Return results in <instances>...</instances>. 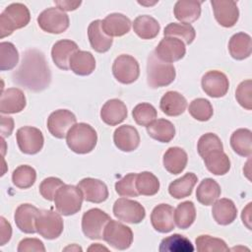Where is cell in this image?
I'll list each match as a JSON object with an SVG mask.
<instances>
[{"label":"cell","instance_id":"cell-1","mask_svg":"<svg viewBox=\"0 0 252 252\" xmlns=\"http://www.w3.org/2000/svg\"><path fill=\"white\" fill-rule=\"evenodd\" d=\"M50 81L51 73L43 53L37 49L26 50L20 67L13 73V82L29 91L40 92Z\"/></svg>","mask_w":252,"mask_h":252},{"label":"cell","instance_id":"cell-2","mask_svg":"<svg viewBox=\"0 0 252 252\" xmlns=\"http://www.w3.org/2000/svg\"><path fill=\"white\" fill-rule=\"evenodd\" d=\"M97 142L95 130L87 123H76L67 133L66 143L71 151L76 154L91 153Z\"/></svg>","mask_w":252,"mask_h":252},{"label":"cell","instance_id":"cell-3","mask_svg":"<svg viewBox=\"0 0 252 252\" xmlns=\"http://www.w3.org/2000/svg\"><path fill=\"white\" fill-rule=\"evenodd\" d=\"M31 20L28 7L22 3H12L0 15L1 38L13 33L15 30L26 27Z\"/></svg>","mask_w":252,"mask_h":252},{"label":"cell","instance_id":"cell-4","mask_svg":"<svg viewBox=\"0 0 252 252\" xmlns=\"http://www.w3.org/2000/svg\"><path fill=\"white\" fill-rule=\"evenodd\" d=\"M176 76L175 68L172 64L159 60L155 53H151L147 64L148 85L153 88H161L170 85Z\"/></svg>","mask_w":252,"mask_h":252},{"label":"cell","instance_id":"cell-5","mask_svg":"<svg viewBox=\"0 0 252 252\" xmlns=\"http://www.w3.org/2000/svg\"><path fill=\"white\" fill-rule=\"evenodd\" d=\"M83 193L78 186L64 184L58 189L54 197L56 210L63 216H71L77 214L83 203Z\"/></svg>","mask_w":252,"mask_h":252},{"label":"cell","instance_id":"cell-6","mask_svg":"<svg viewBox=\"0 0 252 252\" xmlns=\"http://www.w3.org/2000/svg\"><path fill=\"white\" fill-rule=\"evenodd\" d=\"M102 238L111 247L118 250H126L133 242V232L129 226L110 220L104 227Z\"/></svg>","mask_w":252,"mask_h":252},{"label":"cell","instance_id":"cell-7","mask_svg":"<svg viewBox=\"0 0 252 252\" xmlns=\"http://www.w3.org/2000/svg\"><path fill=\"white\" fill-rule=\"evenodd\" d=\"M63 220L53 210H41L35 220L36 232L46 239H55L63 231Z\"/></svg>","mask_w":252,"mask_h":252},{"label":"cell","instance_id":"cell-8","mask_svg":"<svg viewBox=\"0 0 252 252\" xmlns=\"http://www.w3.org/2000/svg\"><path fill=\"white\" fill-rule=\"evenodd\" d=\"M110 217L100 209L94 208L87 211L82 218V229L90 239H102L103 230Z\"/></svg>","mask_w":252,"mask_h":252},{"label":"cell","instance_id":"cell-9","mask_svg":"<svg viewBox=\"0 0 252 252\" xmlns=\"http://www.w3.org/2000/svg\"><path fill=\"white\" fill-rule=\"evenodd\" d=\"M37 24L45 32L62 33L69 27V17L59 8H47L37 17Z\"/></svg>","mask_w":252,"mask_h":252},{"label":"cell","instance_id":"cell-10","mask_svg":"<svg viewBox=\"0 0 252 252\" xmlns=\"http://www.w3.org/2000/svg\"><path fill=\"white\" fill-rule=\"evenodd\" d=\"M112 73L121 84H132L140 75L138 61L131 55L121 54L115 58L112 65Z\"/></svg>","mask_w":252,"mask_h":252},{"label":"cell","instance_id":"cell-11","mask_svg":"<svg viewBox=\"0 0 252 252\" xmlns=\"http://www.w3.org/2000/svg\"><path fill=\"white\" fill-rule=\"evenodd\" d=\"M113 215L119 220L128 223H139L145 219L146 211L137 201L119 198L113 205Z\"/></svg>","mask_w":252,"mask_h":252},{"label":"cell","instance_id":"cell-12","mask_svg":"<svg viewBox=\"0 0 252 252\" xmlns=\"http://www.w3.org/2000/svg\"><path fill=\"white\" fill-rule=\"evenodd\" d=\"M18 147L22 153L27 155H35L43 147V135L35 127L24 126L18 129L16 133Z\"/></svg>","mask_w":252,"mask_h":252},{"label":"cell","instance_id":"cell-13","mask_svg":"<svg viewBox=\"0 0 252 252\" xmlns=\"http://www.w3.org/2000/svg\"><path fill=\"white\" fill-rule=\"evenodd\" d=\"M77 118L73 112L68 109H58L53 111L47 119V129L52 136L63 139L68 131L76 124Z\"/></svg>","mask_w":252,"mask_h":252},{"label":"cell","instance_id":"cell-14","mask_svg":"<svg viewBox=\"0 0 252 252\" xmlns=\"http://www.w3.org/2000/svg\"><path fill=\"white\" fill-rule=\"evenodd\" d=\"M155 55L161 61L173 63L182 59L186 53L185 44L176 37L164 36L155 49Z\"/></svg>","mask_w":252,"mask_h":252},{"label":"cell","instance_id":"cell-15","mask_svg":"<svg viewBox=\"0 0 252 252\" xmlns=\"http://www.w3.org/2000/svg\"><path fill=\"white\" fill-rule=\"evenodd\" d=\"M214 15L217 22L224 27H233L239 18V10L235 1L231 0H212Z\"/></svg>","mask_w":252,"mask_h":252},{"label":"cell","instance_id":"cell-16","mask_svg":"<svg viewBox=\"0 0 252 252\" xmlns=\"http://www.w3.org/2000/svg\"><path fill=\"white\" fill-rule=\"evenodd\" d=\"M201 84L203 91L212 97L225 95L229 88V82L225 74L217 70L207 72L202 77Z\"/></svg>","mask_w":252,"mask_h":252},{"label":"cell","instance_id":"cell-17","mask_svg":"<svg viewBox=\"0 0 252 252\" xmlns=\"http://www.w3.org/2000/svg\"><path fill=\"white\" fill-rule=\"evenodd\" d=\"M78 187L87 202L99 204L108 198L107 186L98 179L91 177L84 178L78 183Z\"/></svg>","mask_w":252,"mask_h":252},{"label":"cell","instance_id":"cell-18","mask_svg":"<svg viewBox=\"0 0 252 252\" xmlns=\"http://www.w3.org/2000/svg\"><path fill=\"white\" fill-rule=\"evenodd\" d=\"M153 227L161 233L171 231L174 226V209L168 204H159L154 208L151 214Z\"/></svg>","mask_w":252,"mask_h":252},{"label":"cell","instance_id":"cell-19","mask_svg":"<svg viewBox=\"0 0 252 252\" xmlns=\"http://www.w3.org/2000/svg\"><path fill=\"white\" fill-rule=\"evenodd\" d=\"M78 50L79 47L75 41L70 39H61L53 44L51 49V57L58 68L62 70H69L70 59Z\"/></svg>","mask_w":252,"mask_h":252},{"label":"cell","instance_id":"cell-20","mask_svg":"<svg viewBox=\"0 0 252 252\" xmlns=\"http://www.w3.org/2000/svg\"><path fill=\"white\" fill-rule=\"evenodd\" d=\"M115 146L122 152H132L140 145V135L131 125L119 126L113 134Z\"/></svg>","mask_w":252,"mask_h":252},{"label":"cell","instance_id":"cell-21","mask_svg":"<svg viewBox=\"0 0 252 252\" xmlns=\"http://www.w3.org/2000/svg\"><path fill=\"white\" fill-rule=\"evenodd\" d=\"M26 96L22 90L9 88L2 92L0 101L1 113L12 114L21 112L26 107Z\"/></svg>","mask_w":252,"mask_h":252},{"label":"cell","instance_id":"cell-22","mask_svg":"<svg viewBox=\"0 0 252 252\" xmlns=\"http://www.w3.org/2000/svg\"><path fill=\"white\" fill-rule=\"evenodd\" d=\"M126 117L127 107L125 103L118 98L107 100L101 107L100 118L107 125H118L119 123L123 122Z\"/></svg>","mask_w":252,"mask_h":252},{"label":"cell","instance_id":"cell-23","mask_svg":"<svg viewBox=\"0 0 252 252\" xmlns=\"http://www.w3.org/2000/svg\"><path fill=\"white\" fill-rule=\"evenodd\" d=\"M39 210L31 205V204H22L20 205L15 212V222L18 228L25 233H34L36 232L35 228V220Z\"/></svg>","mask_w":252,"mask_h":252},{"label":"cell","instance_id":"cell-24","mask_svg":"<svg viewBox=\"0 0 252 252\" xmlns=\"http://www.w3.org/2000/svg\"><path fill=\"white\" fill-rule=\"evenodd\" d=\"M101 27L103 32L110 37L122 36L129 32L131 29V21L123 14L112 13L103 19Z\"/></svg>","mask_w":252,"mask_h":252},{"label":"cell","instance_id":"cell-25","mask_svg":"<svg viewBox=\"0 0 252 252\" xmlns=\"http://www.w3.org/2000/svg\"><path fill=\"white\" fill-rule=\"evenodd\" d=\"M102 21L95 20L93 21L88 28V36L92 48L99 53L106 52L110 49L113 39L108 36L102 30Z\"/></svg>","mask_w":252,"mask_h":252},{"label":"cell","instance_id":"cell-26","mask_svg":"<svg viewBox=\"0 0 252 252\" xmlns=\"http://www.w3.org/2000/svg\"><path fill=\"white\" fill-rule=\"evenodd\" d=\"M187 107L186 98L178 92L169 91L160 98L159 108L167 116L181 115Z\"/></svg>","mask_w":252,"mask_h":252},{"label":"cell","instance_id":"cell-27","mask_svg":"<svg viewBox=\"0 0 252 252\" xmlns=\"http://www.w3.org/2000/svg\"><path fill=\"white\" fill-rule=\"evenodd\" d=\"M214 220L220 225H227L234 221L237 217V209L230 199L217 200L212 209Z\"/></svg>","mask_w":252,"mask_h":252},{"label":"cell","instance_id":"cell-28","mask_svg":"<svg viewBox=\"0 0 252 252\" xmlns=\"http://www.w3.org/2000/svg\"><path fill=\"white\" fill-rule=\"evenodd\" d=\"M188 157L186 152L179 147L169 148L163 155V166L171 174H179L186 167Z\"/></svg>","mask_w":252,"mask_h":252},{"label":"cell","instance_id":"cell-29","mask_svg":"<svg viewBox=\"0 0 252 252\" xmlns=\"http://www.w3.org/2000/svg\"><path fill=\"white\" fill-rule=\"evenodd\" d=\"M228 50L231 57L236 60L248 58L252 52L251 36L245 32L233 34L228 42Z\"/></svg>","mask_w":252,"mask_h":252},{"label":"cell","instance_id":"cell-30","mask_svg":"<svg viewBox=\"0 0 252 252\" xmlns=\"http://www.w3.org/2000/svg\"><path fill=\"white\" fill-rule=\"evenodd\" d=\"M203 159L207 169L215 175H224L230 169V160L222 150L212 151Z\"/></svg>","mask_w":252,"mask_h":252},{"label":"cell","instance_id":"cell-31","mask_svg":"<svg viewBox=\"0 0 252 252\" xmlns=\"http://www.w3.org/2000/svg\"><path fill=\"white\" fill-rule=\"evenodd\" d=\"M95 59L89 51L78 50L70 59V69L79 76H88L94 71Z\"/></svg>","mask_w":252,"mask_h":252},{"label":"cell","instance_id":"cell-32","mask_svg":"<svg viewBox=\"0 0 252 252\" xmlns=\"http://www.w3.org/2000/svg\"><path fill=\"white\" fill-rule=\"evenodd\" d=\"M133 30L135 33L142 39L155 38L160 30L158 22L152 16H138L133 22Z\"/></svg>","mask_w":252,"mask_h":252},{"label":"cell","instance_id":"cell-33","mask_svg":"<svg viewBox=\"0 0 252 252\" xmlns=\"http://www.w3.org/2000/svg\"><path fill=\"white\" fill-rule=\"evenodd\" d=\"M173 13L175 18L185 24H190L199 19L201 15V2L198 1H177Z\"/></svg>","mask_w":252,"mask_h":252},{"label":"cell","instance_id":"cell-34","mask_svg":"<svg viewBox=\"0 0 252 252\" xmlns=\"http://www.w3.org/2000/svg\"><path fill=\"white\" fill-rule=\"evenodd\" d=\"M220 192V187L216 180L213 178H205L197 187L196 198L202 205L210 206L219 199Z\"/></svg>","mask_w":252,"mask_h":252},{"label":"cell","instance_id":"cell-35","mask_svg":"<svg viewBox=\"0 0 252 252\" xmlns=\"http://www.w3.org/2000/svg\"><path fill=\"white\" fill-rule=\"evenodd\" d=\"M198 177L193 172H188L182 177L173 180L168 186L169 194L175 199H182L191 195Z\"/></svg>","mask_w":252,"mask_h":252},{"label":"cell","instance_id":"cell-36","mask_svg":"<svg viewBox=\"0 0 252 252\" xmlns=\"http://www.w3.org/2000/svg\"><path fill=\"white\" fill-rule=\"evenodd\" d=\"M232 150L241 157H250L252 154V133L249 129L235 130L230 137Z\"/></svg>","mask_w":252,"mask_h":252},{"label":"cell","instance_id":"cell-37","mask_svg":"<svg viewBox=\"0 0 252 252\" xmlns=\"http://www.w3.org/2000/svg\"><path fill=\"white\" fill-rule=\"evenodd\" d=\"M147 132L153 139L161 143H168L175 135V127L169 120L158 119L147 126Z\"/></svg>","mask_w":252,"mask_h":252},{"label":"cell","instance_id":"cell-38","mask_svg":"<svg viewBox=\"0 0 252 252\" xmlns=\"http://www.w3.org/2000/svg\"><path fill=\"white\" fill-rule=\"evenodd\" d=\"M158 250L160 252H193L194 246L187 237L175 233L163 238Z\"/></svg>","mask_w":252,"mask_h":252},{"label":"cell","instance_id":"cell-39","mask_svg":"<svg viewBox=\"0 0 252 252\" xmlns=\"http://www.w3.org/2000/svg\"><path fill=\"white\" fill-rule=\"evenodd\" d=\"M196 219V209L191 201H185L174 210V222L181 229L190 227Z\"/></svg>","mask_w":252,"mask_h":252},{"label":"cell","instance_id":"cell-40","mask_svg":"<svg viewBox=\"0 0 252 252\" xmlns=\"http://www.w3.org/2000/svg\"><path fill=\"white\" fill-rule=\"evenodd\" d=\"M164 36L182 39L186 44H191L196 36L195 29L190 24L170 23L164 28Z\"/></svg>","mask_w":252,"mask_h":252},{"label":"cell","instance_id":"cell-41","mask_svg":"<svg viewBox=\"0 0 252 252\" xmlns=\"http://www.w3.org/2000/svg\"><path fill=\"white\" fill-rule=\"evenodd\" d=\"M136 189L139 195L153 196L159 190V181L152 172L143 171L136 176Z\"/></svg>","mask_w":252,"mask_h":252},{"label":"cell","instance_id":"cell-42","mask_svg":"<svg viewBox=\"0 0 252 252\" xmlns=\"http://www.w3.org/2000/svg\"><path fill=\"white\" fill-rule=\"evenodd\" d=\"M36 179V172L33 167L23 164L18 166L12 174V181L15 186L21 189H27L33 185Z\"/></svg>","mask_w":252,"mask_h":252},{"label":"cell","instance_id":"cell-43","mask_svg":"<svg viewBox=\"0 0 252 252\" xmlns=\"http://www.w3.org/2000/svg\"><path fill=\"white\" fill-rule=\"evenodd\" d=\"M0 70H11L18 64L19 53L12 42L2 41L0 43Z\"/></svg>","mask_w":252,"mask_h":252},{"label":"cell","instance_id":"cell-44","mask_svg":"<svg viewBox=\"0 0 252 252\" xmlns=\"http://www.w3.org/2000/svg\"><path fill=\"white\" fill-rule=\"evenodd\" d=\"M189 113L193 118L199 121H208L211 119L214 113L211 102L206 98H195L191 101L188 108Z\"/></svg>","mask_w":252,"mask_h":252},{"label":"cell","instance_id":"cell-45","mask_svg":"<svg viewBox=\"0 0 252 252\" xmlns=\"http://www.w3.org/2000/svg\"><path fill=\"white\" fill-rule=\"evenodd\" d=\"M133 118L138 125L141 126H149L152 122H154L158 116L156 108L148 103L142 102L137 104L132 111Z\"/></svg>","mask_w":252,"mask_h":252},{"label":"cell","instance_id":"cell-46","mask_svg":"<svg viewBox=\"0 0 252 252\" xmlns=\"http://www.w3.org/2000/svg\"><path fill=\"white\" fill-rule=\"evenodd\" d=\"M196 247L199 252H212V251H228L226 243L217 237L208 234L199 235L196 238Z\"/></svg>","mask_w":252,"mask_h":252},{"label":"cell","instance_id":"cell-47","mask_svg":"<svg viewBox=\"0 0 252 252\" xmlns=\"http://www.w3.org/2000/svg\"><path fill=\"white\" fill-rule=\"evenodd\" d=\"M222 143L220 139L214 133H207L200 137L197 145V150L203 158L208 153L215 150H222Z\"/></svg>","mask_w":252,"mask_h":252},{"label":"cell","instance_id":"cell-48","mask_svg":"<svg viewBox=\"0 0 252 252\" xmlns=\"http://www.w3.org/2000/svg\"><path fill=\"white\" fill-rule=\"evenodd\" d=\"M136 173H128L115 183V191L121 197H137L139 193L136 189Z\"/></svg>","mask_w":252,"mask_h":252},{"label":"cell","instance_id":"cell-49","mask_svg":"<svg viewBox=\"0 0 252 252\" xmlns=\"http://www.w3.org/2000/svg\"><path fill=\"white\" fill-rule=\"evenodd\" d=\"M252 81L250 79L241 82L235 92V97L238 103L247 110L252 109Z\"/></svg>","mask_w":252,"mask_h":252},{"label":"cell","instance_id":"cell-50","mask_svg":"<svg viewBox=\"0 0 252 252\" xmlns=\"http://www.w3.org/2000/svg\"><path fill=\"white\" fill-rule=\"evenodd\" d=\"M63 185L64 183L61 179L57 177H47L41 181L39 185V193L44 199L48 201H54L56 192Z\"/></svg>","mask_w":252,"mask_h":252},{"label":"cell","instance_id":"cell-51","mask_svg":"<svg viewBox=\"0 0 252 252\" xmlns=\"http://www.w3.org/2000/svg\"><path fill=\"white\" fill-rule=\"evenodd\" d=\"M19 252H44L45 247L41 240L37 238H25L20 241L18 246Z\"/></svg>","mask_w":252,"mask_h":252},{"label":"cell","instance_id":"cell-52","mask_svg":"<svg viewBox=\"0 0 252 252\" xmlns=\"http://www.w3.org/2000/svg\"><path fill=\"white\" fill-rule=\"evenodd\" d=\"M0 226H1L0 245H5L11 239L12 227H11V224L3 217L0 218Z\"/></svg>","mask_w":252,"mask_h":252},{"label":"cell","instance_id":"cell-53","mask_svg":"<svg viewBox=\"0 0 252 252\" xmlns=\"http://www.w3.org/2000/svg\"><path fill=\"white\" fill-rule=\"evenodd\" d=\"M14 129V120L9 116H1V135L3 138L9 137Z\"/></svg>","mask_w":252,"mask_h":252},{"label":"cell","instance_id":"cell-54","mask_svg":"<svg viewBox=\"0 0 252 252\" xmlns=\"http://www.w3.org/2000/svg\"><path fill=\"white\" fill-rule=\"evenodd\" d=\"M81 1H55V5L62 11H73L76 10L80 5Z\"/></svg>","mask_w":252,"mask_h":252},{"label":"cell","instance_id":"cell-55","mask_svg":"<svg viewBox=\"0 0 252 252\" xmlns=\"http://www.w3.org/2000/svg\"><path fill=\"white\" fill-rule=\"evenodd\" d=\"M89 250L92 251V250H94V251H97V250H107L106 247L104 246H101L99 243H95V244H93L91 247H89Z\"/></svg>","mask_w":252,"mask_h":252},{"label":"cell","instance_id":"cell-56","mask_svg":"<svg viewBox=\"0 0 252 252\" xmlns=\"http://www.w3.org/2000/svg\"><path fill=\"white\" fill-rule=\"evenodd\" d=\"M74 249H75V250H82L80 247H78V246H76V245H74L73 247H71V246L66 247L64 250H65V251H67V250H74Z\"/></svg>","mask_w":252,"mask_h":252}]
</instances>
